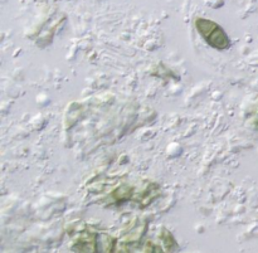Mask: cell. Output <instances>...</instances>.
<instances>
[{
  "instance_id": "6da1fadb",
  "label": "cell",
  "mask_w": 258,
  "mask_h": 253,
  "mask_svg": "<svg viewBox=\"0 0 258 253\" xmlns=\"http://www.w3.org/2000/svg\"><path fill=\"white\" fill-rule=\"evenodd\" d=\"M197 27L201 30V34L208 40L209 44L218 48H224L228 45V38L224 34L223 29H221L214 22L206 19H198Z\"/></svg>"
}]
</instances>
